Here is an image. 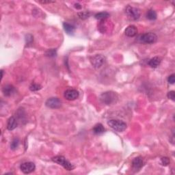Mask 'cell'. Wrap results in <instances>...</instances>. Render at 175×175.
<instances>
[{
    "label": "cell",
    "instance_id": "19",
    "mask_svg": "<svg viewBox=\"0 0 175 175\" xmlns=\"http://www.w3.org/2000/svg\"><path fill=\"white\" fill-rule=\"evenodd\" d=\"M19 142H19V138H15L14 140H13L12 141L11 144H10L11 149L12 150L17 149L19 145Z\"/></svg>",
    "mask_w": 175,
    "mask_h": 175
},
{
    "label": "cell",
    "instance_id": "28",
    "mask_svg": "<svg viewBox=\"0 0 175 175\" xmlns=\"http://www.w3.org/2000/svg\"><path fill=\"white\" fill-rule=\"evenodd\" d=\"M1 79L3 78V71H1Z\"/></svg>",
    "mask_w": 175,
    "mask_h": 175
},
{
    "label": "cell",
    "instance_id": "7",
    "mask_svg": "<svg viewBox=\"0 0 175 175\" xmlns=\"http://www.w3.org/2000/svg\"><path fill=\"white\" fill-rule=\"evenodd\" d=\"M45 104L48 108L56 109L60 108V106H62V101L58 98L51 97V98H49L47 100Z\"/></svg>",
    "mask_w": 175,
    "mask_h": 175
},
{
    "label": "cell",
    "instance_id": "24",
    "mask_svg": "<svg viewBox=\"0 0 175 175\" xmlns=\"http://www.w3.org/2000/svg\"><path fill=\"white\" fill-rule=\"evenodd\" d=\"M168 81L169 83H171V84H173V83H174V82H175V75H174V74H172V75H171L168 77Z\"/></svg>",
    "mask_w": 175,
    "mask_h": 175
},
{
    "label": "cell",
    "instance_id": "6",
    "mask_svg": "<svg viewBox=\"0 0 175 175\" xmlns=\"http://www.w3.org/2000/svg\"><path fill=\"white\" fill-rule=\"evenodd\" d=\"M105 62H106V58L102 55H96L93 56L91 59V63L93 67L96 69L101 67L104 65Z\"/></svg>",
    "mask_w": 175,
    "mask_h": 175
},
{
    "label": "cell",
    "instance_id": "4",
    "mask_svg": "<svg viewBox=\"0 0 175 175\" xmlns=\"http://www.w3.org/2000/svg\"><path fill=\"white\" fill-rule=\"evenodd\" d=\"M125 12L129 19L132 20H138L140 17V11L137 8L128 6L125 9Z\"/></svg>",
    "mask_w": 175,
    "mask_h": 175
},
{
    "label": "cell",
    "instance_id": "26",
    "mask_svg": "<svg viewBox=\"0 0 175 175\" xmlns=\"http://www.w3.org/2000/svg\"><path fill=\"white\" fill-rule=\"evenodd\" d=\"M75 7L77 9H81V6L79 4V3H75Z\"/></svg>",
    "mask_w": 175,
    "mask_h": 175
},
{
    "label": "cell",
    "instance_id": "1",
    "mask_svg": "<svg viewBox=\"0 0 175 175\" xmlns=\"http://www.w3.org/2000/svg\"><path fill=\"white\" fill-rule=\"evenodd\" d=\"M117 100L118 95L112 91L103 92L100 96V101L106 105H112L117 101Z\"/></svg>",
    "mask_w": 175,
    "mask_h": 175
},
{
    "label": "cell",
    "instance_id": "16",
    "mask_svg": "<svg viewBox=\"0 0 175 175\" xmlns=\"http://www.w3.org/2000/svg\"><path fill=\"white\" fill-rule=\"evenodd\" d=\"M92 130H93V132H94V133L97 134V135L101 134L105 132V128L103 127V125L101 123L97 124L94 127V128H93Z\"/></svg>",
    "mask_w": 175,
    "mask_h": 175
},
{
    "label": "cell",
    "instance_id": "23",
    "mask_svg": "<svg viewBox=\"0 0 175 175\" xmlns=\"http://www.w3.org/2000/svg\"><path fill=\"white\" fill-rule=\"evenodd\" d=\"M161 161L162 164L164 165V166H167V165H168L169 163H170V159H169L168 157H162Z\"/></svg>",
    "mask_w": 175,
    "mask_h": 175
},
{
    "label": "cell",
    "instance_id": "20",
    "mask_svg": "<svg viewBox=\"0 0 175 175\" xmlns=\"http://www.w3.org/2000/svg\"><path fill=\"white\" fill-rule=\"evenodd\" d=\"M90 13L88 11H85V12H79L78 13V16L80 19H86L90 17Z\"/></svg>",
    "mask_w": 175,
    "mask_h": 175
},
{
    "label": "cell",
    "instance_id": "13",
    "mask_svg": "<svg viewBox=\"0 0 175 175\" xmlns=\"http://www.w3.org/2000/svg\"><path fill=\"white\" fill-rule=\"evenodd\" d=\"M17 127V121L16 120V118L13 116H12L8 120V123H7V128L8 129L10 130V131H12V130L15 129V128Z\"/></svg>",
    "mask_w": 175,
    "mask_h": 175
},
{
    "label": "cell",
    "instance_id": "22",
    "mask_svg": "<svg viewBox=\"0 0 175 175\" xmlns=\"http://www.w3.org/2000/svg\"><path fill=\"white\" fill-rule=\"evenodd\" d=\"M46 56L49 57H54L56 56V51L55 49H49L46 52Z\"/></svg>",
    "mask_w": 175,
    "mask_h": 175
},
{
    "label": "cell",
    "instance_id": "9",
    "mask_svg": "<svg viewBox=\"0 0 175 175\" xmlns=\"http://www.w3.org/2000/svg\"><path fill=\"white\" fill-rule=\"evenodd\" d=\"M79 92L75 89H69L65 92L64 96L68 101H74L79 97Z\"/></svg>",
    "mask_w": 175,
    "mask_h": 175
},
{
    "label": "cell",
    "instance_id": "17",
    "mask_svg": "<svg viewBox=\"0 0 175 175\" xmlns=\"http://www.w3.org/2000/svg\"><path fill=\"white\" fill-rule=\"evenodd\" d=\"M109 17H110V14L107 12H99L95 15V18L98 20H105Z\"/></svg>",
    "mask_w": 175,
    "mask_h": 175
},
{
    "label": "cell",
    "instance_id": "5",
    "mask_svg": "<svg viewBox=\"0 0 175 175\" xmlns=\"http://www.w3.org/2000/svg\"><path fill=\"white\" fill-rule=\"evenodd\" d=\"M141 42H144V43L147 44H153L155 43L157 40V36L155 33L153 32H148L145 33L142 35L140 38Z\"/></svg>",
    "mask_w": 175,
    "mask_h": 175
},
{
    "label": "cell",
    "instance_id": "11",
    "mask_svg": "<svg viewBox=\"0 0 175 175\" xmlns=\"http://www.w3.org/2000/svg\"><path fill=\"white\" fill-rule=\"evenodd\" d=\"M3 93L5 96L10 97L15 92V88L12 85H6L3 88Z\"/></svg>",
    "mask_w": 175,
    "mask_h": 175
},
{
    "label": "cell",
    "instance_id": "10",
    "mask_svg": "<svg viewBox=\"0 0 175 175\" xmlns=\"http://www.w3.org/2000/svg\"><path fill=\"white\" fill-rule=\"evenodd\" d=\"M144 166L143 159L141 157H138L134 158L132 161V167L135 170H139Z\"/></svg>",
    "mask_w": 175,
    "mask_h": 175
},
{
    "label": "cell",
    "instance_id": "27",
    "mask_svg": "<svg viewBox=\"0 0 175 175\" xmlns=\"http://www.w3.org/2000/svg\"><path fill=\"white\" fill-rule=\"evenodd\" d=\"M40 3H53L54 1H40Z\"/></svg>",
    "mask_w": 175,
    "mask_h": 175
},
{
    "label": "cell",
    "instance_id": "2",
    "mask_svg": "<svg viewBox=\"0 0 175 175\" xmlns=\"http://www.w3.org/2000/svg\"><path fill=\"white\" fill-rule=\"evenodd\" d=\"M52 161H53V162L56 163V164L62 166L67 170H73V169L75 168V166H74L71 162H69V161L67 160L65 157L63 156H60V155H58V156L53 157V158H52Z\"/></svg>",
    "mask_w": 175,
    "mask_h": 175
},
{
    "label": "cell",
    "instance_id": "8",
    "mask_svg": "<svg viewBox=\"0 0 175 175\" xmlns=\"http://www.w3.org/2000/svg\"><path fill=\"white\" fill-rule=\"evenodd\" d=\"M21 170L25 174H30V173L34 172L35 168H36V166L33 162H25L23 163L20 166Z\"/></svg>",
    "mask_w": 175,
    "mask_h": 175
},
{
    "label": "cell",
    "instance_id": "15",
    "mask_svg": "<svg viewBox=\"0 0 175 175\" xmlns=\"http://www.w3.org/2000/svg\"><path fill=\"white\" fill-rule=\"evenodd\" d=\"M161 60V58L159 57H154L152 59H151L149 62V65L152 68H157L160 65Z\"/></svg>",
    "mask_w": 175,
    "mask_h": 175
},
{
    "label": "cell",
    "instance_id": "21",
    "mask_svg": "<svg viewBox=\"0 0 175 175\" xmlns=\"http://www.w3.org/2000/svg\"><path fill=\"white\" fill-rule=\"evenodd\" d=\"M40 88H41V85L38 84V83H32L30 86V90L32 91H38L39 90Z\"/></svg>",
    "mask_w": 175,
    "mask_h": 175
},
{
    "label": "cell",
    "instance_id": "14",
    "mask_svg": "<svg viewBox=\"0 0 175 175\" xmlns=\"http://www.w3.org/2000/svg\"><path fill=\"white\" fill-rule=\"evenodd\" d=\"M63 28L65 29V31L68 34H73L75 30V26H73V25L70 24V23H63Z\"/></svg>",
    "mask_w": 175,
    "mask_h": 175
},
{
    "label": "cell",
    "instance_id": "12",
    "mask_svg": "<svg viewBox=\"0 0 175 175\" xmlns=\"http://www.w3.org/2000/svg\"><path fill=\"white\" fill-rule=\"evenodd\" d=\"M124 33H125L126 36L129 37H133L137 34L138 30L135 26H130L129 27H127V29H126L125 31H124Z\"/></svg>",
    "mask_w": 175,
    "mask_h": 175
},
{
    "label": "cell",
    "instance_id": "18",
    "mask_svg": "<svg viewBox=\"0 0 175 175\" xmlns=\"http://www.w3.org/2000/svg\"><path fill=\"white\" fill-rule=\"evenodd\" d=\"M147 19H149V20L151 21H154L157 19V13L156 12L153 10H150L148 11L147 14Z\"/></svg>",
    "mask_w": 175,
    "mask_h": 175
},
{
    "label": "cell",
    "instance_id": "25",
    "mask_svg": "<svg viewBox=\"0 0 175 175\" xmlns=\"http://www.w3.org/2000/svg\"><path fill=\"white\" fill-rule=\"evenodd\" d=\"M168 97L171 100L174 101L175 99V92L174 91H170V92H169L168 93Z\"/></svg>",
    "mask_w": 175,
    "mask_h": 175
},
{
    "label": "cell",
    "instance_id": "3",
    "mask_svg": "<svg viewBox=\"0 0 175 175\" xmlns=\"http://www.w3.org/2000/svg\"><path fill=\"white\" fill-rule=\"evenodd\" d=\"M108 124L112 129L118 132H122L127 129V124L120 120H110L108 122Z\"/></svg>",
    "mask_w": 175,
    "mask_h": 175
}]
</instances>
